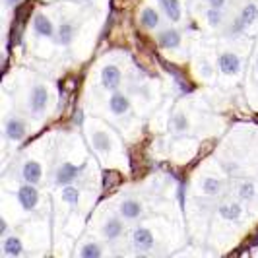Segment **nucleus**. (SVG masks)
Listing matches in <instances>:
<instances>
[{
	"label": "nucleus",
	"instance_id": "f3484780",
	"mask_svg": "<svg viewBox=\"0 0 258 258\" xmlns=\"http://www.w3.org/2000/svg\"><path fill=\"white\" fill-rule=\"evenodd\" d=\"M74 33H76L74 24L64 22V24H60V27H58L56 39H58V43H60V45H70V43H72V39H74Z\"/></svg>",
	"mask_w": 258,
	"mask_h": 258
},
{
	"label": "nucleus",
	"instance_id": "6e6552de",
	"mask_svg": "<svg viewBox=\"0 0 258 258\" xmlns=\"http://www.w3.org/2000/svg\"><path fill=\"white\" fill-rule=\"evenodd\" d=\"M109 109H111V113L116 116L124 115V113H128L130 111V99L124 95V93L115 91V93L111 95V99H109Z\"/></svg>",
	"mask_w": 258,
	"mask_h": 258
},
{
	"label": "nucleus",
	"instance_id": "423d86ee",
	"mask_svg": "<svg viewBox=\"0 0 258 258\" xmlns=\"http://www.w3.org/2000/svg\"><path fill=\"white\" fill-rule=\"evenodd\" d=\"M142 210L144 208L138 200H134V198H126V200H122V202H120V206H118V214H120V218H122V220L134 221L142 216Z\"/></svg>",
	"mask_w": 258,
	"mask_h": 258
},
{
	"label": "nucleus",
	"instance_id": "bb28decb",
	"mask_svg": "<svg viewBox=\"0 0 258 258\" xmlns=\"http://www.w3.org/2000/svg\"><path fill=\"white\" fill-rule=\"evenodd\" d=\"M173 126H175L177 132H184V130H188V120H186V116L182 115V113L175 115V118H173Z\"/></svg>",
	"mask_w": 258,
	"mask_h": 258
},
{
	"label": "nucleus",
	"instance_id": "f03ea898",
	"mask_svg": "<svg viewBox=\"0 0 258 258\" xmlns=\"http://www.w3.org/2000/svg\"><path fill=\"white\" fill-rule=\"evenodd\" d=\"M155 245V239H154V233L150 231L148 227H136L132 231V246L140 252H148L152 250Z\"/></svg>",
	"mask_w": 258,
	"mask_h": 258
},
{
	"label": "nucleus",
	"instance_id": "cd10ccee",
	"mask_svg": "<svg viewBox=\"0 0 258 258\" xmlns=\"http://www.w3.org/2000/svg\"><path fill=\"white\" fill-rule=\"evenodd\" d=\"M208 2H210V6H214V8H223L227 0H208Z\"/></svg>",
	"mask_w": 258,
	"mask_h": 258
},
{
	"label": "nucleus",
	"instance_id": "4468645a",
	"mask_svg": "<svg viewBox=\"0 0 258 258\" xmlns=\"http://www.w3.org/2000/svg\"><path fill=\"white\" fill-rule=\"evenodd\" d=\"M159 4H161V10L165 12L171 22H181L182 18V8H181V2L179 0H159Z\"/></svg>",
	"mask_w": 258,
	"mask_h": 258
},
{
	"label": "nucleus",
	"instance_id": "c85d7f7f",
	"mask_svg": "<svg viewBox=\"0 0 258 258\" xmlns=\"http://www.w3.org/2000/svg\"><path fill=\"white\" fill-rule=\"evenodd\" d=\"M6 231H8V223H6V220L2 218V220H0V235L6 237Z\"/></svg>",
	"mask_w": 258,
	"mask_h": 258
},
{
	"label": "nucleus",
	"instance_id": "c756f323",
	"mask_svg": "<svg viewBox=\"0 0 258 258\" xmlns=\"http://www.w3.org/2000/svg\"><path fill=\"white\" fill-rule=\"evenodd\" d=\"M22 0H6V6H10V8H14V6H18Z\"/></svg>",
	"mask_w": 258,
	"mask_h": 258
},
{
	"label": "nucleus",
	"instance_id": "aec40b11",
	"mask_svg": "<svg viewBox=\"0 0 258 258\" xmlns=\"http://www.w3.org/2000/svg\"><path fill=\"white\" fill-rule=\"evenodd\" d=\"M221 190V181L220 179H214V177H208L202 181V192L208 196H218Z\"/></svg>",
	"mask_w": 258,
	"mask_h": 258
},
{
	"label": "nucleus",
	"instance_id": "f257e3e1",
	"mask_svg": "<svg viewBox=\"0 0 258 258\" xmlns=\"http://www.w3.org/2000/svg\"><path fill=\"white\" fill-rule=\"evenodd\" d=\"M18 202L22 204V208L26 212L35 210L39 204V190L35 188V184L26 182L24 186H20V190H18Z\"/></svg>",
	"mask_w": 258,
	"mask_h": 258
},
{
	"label": "nucleus",
	"instance_id": "393cba45",
	"mask_svg": "<svg viewBox=\"0 0 258 258\" xmlns=\"http://www.w3.org/2000/svg\"><path fill=\"white\" fill-rule=\"evenodd\" d=\"M93 146H95V150H99V152H107L109 148H111V142H109V138L105 136L103 132H97V134H93Z\"/></svg>",
	"mask_w": 258,
	"mask_h": 258
},
{
	"label": "nucleus",
	"instance_id": "6ab92c4d",
	"mask_svg": "<svg viewBox=\"0 0 258 258\" xmlns=\"http://www.w3.org/2000/svg\"><path fill=\"white\" fill-rule=\"evenodd\" d=\"M241 204H237V202H231V204H223L220 206V216L223 220H229V221H237L241 218Z\"/></svg>",
	"mask_w": 258,
	"mask_h": 258
},
{
	"label": "nucleus",
	"instance_id": "f8f14e48",
	"mask_svg": "<svg viewBox=\"0 0 258 258\" xmlns=\"http://www.w3.org/2000/svg\"><path fill=\"white\" fill-rule=\"evenodd\" d=\"M24 252V245H22V241H20V237H16V235H12V237H2V254L4 256H20Z\"/></svg>",
	"mask_w": 258,
	"mask_h": 258
},
{
	"label": "nucleus",
	"instance_id": "412c9836",
	"mask_svg": "<svg viewBox=\"0 0 258 258\" xmlns=\"http://www.w3.org/2000/svg\"><path fill=\"white\" fill-rule=\"evenodd\" d=\"M62 200H64L66 204L76 206L78 202H80V190H78L76 186H72V184H66L64 188H62Z\"/></svg>",
	"mask_w": 258,
	"mask_h": 258
},
{
	"label": "nucleus",
	"instance_id": "39448f33",
	"mask_svg": "<svg viewBox=\"0 0 258 258\" xmlns=\"http://www.w3.org/2000/svg\"><path fill=\"white\" fill-rule=\"evenodd\" d=\"M218 66H220V70L223 74L235 76L241 70V58L235 52H223V54H220V58H218Z\"/></svg>",
	"mask_w": 258,
	"mask_h": 258
},
{
	"label": "nucleus",
	"instance_id": "dca6fc26",
	"mask_svg": "<svg viewBox=\"0 0 258 258\" xmlns=\"http://www.w3.org/2000/svg\"><path fill=\"white\" fill-rule=\"evenodd\" d=\"M239 18L243 20V24H245L246 27L252 26V24L258 20V6L254 4V2L245 4V6L241 8V12H239Z\"/></svg>",
	"mask_w": 258,
	"mask_h": 258
},
{
	"label": "nucleus",
	"instance_id": "2eb2a0df",
	"mask_svg": "<svg viewBox=\"0 0 258 258\" xmlns=\"http://www.w3.org/2000/svg\"><path fill=\"white\" fill-rule=\"evenodd\" d=\"M80 171H82V167H76L72 163H64V165H60L58 171H56V182L58 184H70L78 177Z\"/></svg>",
	"mask_w": 258,
	"mask_h": 258
},
{
	"label": "nucleus",
	"instance_id": "20e7f679",
	"mask_svg": "<svg viewBox=\"0 0 258 258\" xmlns=\"http://www.w3.org/2000/svg\"><path fill=\"white\" fill-rule=\"evenodd\" d=\"M47 103H49V91H47V88L45 86H35L31 90V95H29V109H31V113L41 115L47 109Z\"/></svg>",
	"mask_w": 258,
	"mask_h": 258
},
{
	"label": "nucleus",
	"instance_id": "7ed1b4c3",
	"mask_svg": "<svg viewBox=\"0 0 258 258\" xmlns=\"http://www.w3.org/2000/svg\"><path fill=\"white\" fill-rule=\"evenodd\" d=\"M4 134H6V138L12 140V142H22L27 136L26 122H24L22 118H18V116L8 118V120L4 122Z\"/></svg>",
	"mask_w": 258,
	"mask_h": 258
},
{
	"label": "nucleus",
	"instance_id": "b1692460",
	"mask_svg": "<svg viewBox=\"0 0 258 258\" xmlns=\"http://www.w3.org/2000/svg\"><path fill=\"white\" fill-rule=\"evenodd\" d=\"M206 20L212 27H220L221 22H223V12H221V8L210 6V10H206Z\"/></svg>",
	"mask_w": 258,
	"mask_h": 258
},
{
	"label": "nucleus",
	"instance_id": "0eeeda50",
	"mask_svg": "<svg viewBox=\"0 0 258 258\" xmlns=\"http://www.w3.org/2000/svg\"><path fill=\"white\" fill-rule=\"evenodd\" d=\"M120 80H122V74H120V68L115 64H109L103 68L101 72V84H103L105 90L115 91L118 86H120Z\"/></svg>",
	"mask_w": 258,
	"mask_h": 258
},
{
	"label": "nucleus",
	"instance_id": "5701e85b",
	"mask_svg": "<svg viewBox=\"0 0 258 258\" xmlns=\"http://www.w3.org/2000/svg\"><path fill=\"white\" fill-rule=\"evenodd\" d=\"M254 194H256V186H254V182L252 181L241 182V186H239V198H241V200H252V198H254Z\"/></svg>",
	"mask_w": 258,
	"mask_h": 258
},
{
	"label": "nucleus",
	"instance_id": "ddd939ff",
	"mask_svg": "<svg viewBox=\"0 0 258 258\" xmlns=\"http://www.w3.org/2000/svg\"><path fill=\"white\" fill-rule=\"evenodd\" d=\"M122 229H124V225H122L120 218H109V220L103 223V229H101V233H103L105 239L115 241V239H118V237L122 235Z\"/></svg>",
	"mask_w": 258,
	"mask_h": 258
},
{
	"label": "nucleus",
	"instance_id": "4be33fe9",
	"mask_svg": "<svg viewBox=\"0 0 258 258\" xmlns=\"http://www.w3.org/2000/svg\"><path fill=\"white\" fill-rule=\"evenodd\" d=\"M103 254V250H101V246L97 245V243H86V245L82 246V250H80V256L82 258H99Z\"/></svg>",
	"mask_w": 258,
	"mask_h": 258
},
{
	"label": "nucleus",
	"instance_id": "9d476101",
	"mask_svg": "<svg viewBox=\"0 0 258 258\" xmlns=\"http://www.w3.org/2000/svg\"><path fill=\"white\" fill-rule=\"evenodd\" d=\"M157 45L161 49H179L181 45V33L177 29H165L157 35Z\"/></svg>",
	"mask_w": 258,
	"mask_h": 258
},
{
	"label": "nucleus",
	"instance_id": "a211bd4d",
	"mask_svg": "<svg viewBox=\"0 0 258 258\" xmlns=\"http://www.w3.org/2000/svg\"><path fill=\"white\" fill-rule=\"evenodd\" d=\"M140 24L146 29H155L159 26V14L155 12L154 8H144L142 14H140Z\"/></svg>",
	"mask_w": 258,
	"mask_h": 258
},
{
	"label": "nucleus",
	"instance_id": "9b49d317",
	"mask_svg": "<svg viewBox=\"0 0 258 258\" xmlns=\"http://www.w3.org/2000/svg\"><path fill=\"white\" fill-rule=\"evenodd\" d=\"M22 177H24V181L26 182L37 184V182L41 181V177H43L41 163H39V161H33V159L26 161V163H24V167H22Z\"/></svg>",
	"mask_w": 258,
	"mask_h": 258
},
{
	"label": "nucleus",
	"instance_id": "7c9ffc66",
	"mask_svg": "<svg viewBox=\"0 0 258 258\" xmlns=\"http://www.w3.org/2000/svg\"><path fill=\"white\" fill-rule=\"evenodd\" d=\"M256 72H258V60H256Z\"/></svg>",
	"mask_w": 258,
	"mask_h": 258
},
{
	"label": "nucleus",
	"instance_id": "1a4fd4ad",
	"mask_svg": "<svg viewBox=\"0 0 258 258\" xmlns=\"http://www.w3.org/2000/svg\"><path fill=\"white\" fill-rule=\"evenodd\" d=\"M33 31L39 37H52L54 35V26L45 14H37L33 18Z\"/></svg>",
	"mask_w": 258,
	"mask_h": 258
},
{
	"label": "nucleus",
	"instance_id": "a878e982",
	"mask_svg": "<svg viewBox=\"0 0 258 258\" xmlns=\"http://www.w3.org/2000/svg\"><path fill=\"white\" fill-rule=\"evenodd\" d=\"M245 29H246V26L243 24V20L237 18V20H233L231 24H229V27H227V35H229V37H235V35L243 33Z\"/></svg>",
	"mask_w": 258,
	"mask_h": 258
}]
</instances>
